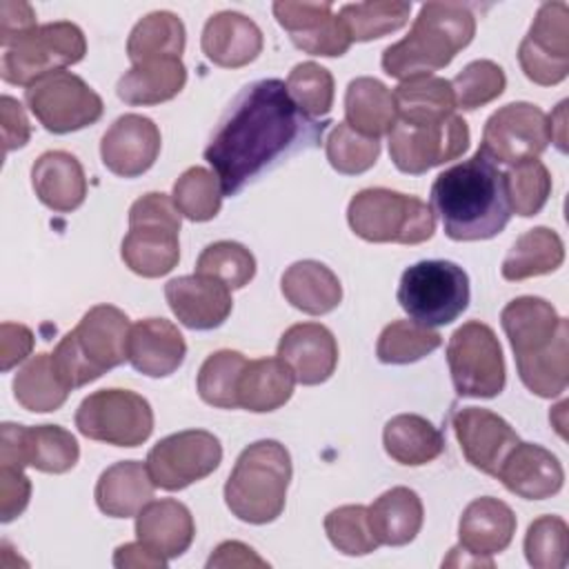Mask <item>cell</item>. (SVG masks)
Returning <instances> with one entry per match:
<instances>
[{"instance_id":"cell-8","label":"cell","mask_w":569,"mask_h":569,"mask_svg":"<svg viewBox=\"0 0 569 569\" xmlns=\"http://www.w3.org/2000/svg\"><path fill=\"white\" fill-rule=\"evenodd\" d=\"M87 42L78 24L69 20L38 24L2 49L0 76L9 84L31 87L84 58Z\"/></svg>"},{"instance_id":"cell-53","label":"cell","mask_w":569,"mask_h":569,"mask_svg":"<svg viewBox=\"0 0 569 569\" xmlns=\"http://www.w3.org/2000/svg\"><path fill=\"white\" fill-rule=\"evenodd\" d=\"M31 498V482L20 467L0 465V520L18 518Z\"/></svg>"},{"instance_id":"cell-27","label":"cell","mask_w":569,"mask_h":569,"mask_svg":"<svg viewBox=\"0 0 569 569\" xmlns=\"http://www.w3.org/2000/svg\"><path fill=\"white\" fill-rule=\"evenodd\" d=\"M136 536L147 549L156 551L162 558L182 556L196 536V525L191 511L173 500H151L136 516Z\"/></svg>"},{"instance_id":"cell-19","label":"cell","mask_w":569,"mask_h":569,"mask_svg":"<svg viewBox=\"0 0 569 569\" xmlns=\"http://www.w3.org/2000/svg\"><path fill=\"white\" fill-rule=\"evenodd\" d=\"M160 144V129L151 118L127 113L104 131L100 156L111 173L120 178H138L153 167Z\"/></svg>"},{"instance_id":"cell-31","label":"cell","mask_w":569,"mask_h":569,"mask_svg":"<svg viewBox=\"0 0 569 569\" xmlns=\"http://www.w3.org/2000/svg\"><path fill=\"white\" fill-rule=\"evenodd\" d=\"M282 296L302 313L322 316L333 311L342 300L338 276L318 260H298L282 273Z\"/></svg>"},{"instance_id":"cell-51","label":"cell","mask_w":569,"mask_h":569,"mask_svg":"<svg viewBox=\"0 0 569 569\" xmlns=\"http://www.w3.org/2000/svg\"><path fill=\"white\" fill-rule=\"evenodd\" d=\"M505 87V71L493 60H473L451 80L456 107L465 111H473L478 107L489 104L491 100L502 96Z\"/></svg>"},{"instance_id":"cell-40","label":"cell","mask_w":569,"mask_h":569,"mask_svg":"<svg viewBox=\"0 0 569 569\" xmlns=\"http://www.w3.org/2000/svg\"><path fill=\"white\" fill-rule=\"evenodd\" d=\"M184 51V24L171 11H153L136 22L127 40V56L133 64L180 58Z\"/></svg>"},{"instance_id":"cell-30","label":"cell","mask_w":569,"mask_h":569,"mask_svg":"<svg viewBox=\"0 0 569 569\" xmlns=\"http://www.w3.org/2000/svg\"><path fill=\"white\" fill-rule=\"evenodd\" d=\"M153 480L147 465L138 460H120L104 469L96 485L98 509L111 518H131L151 502Z\"/></svg>"},{"instance_id":"cell-23","label":"cell","mask_w":569,"mask_h":569,"mask_svg":"<svg viewBox=\"0 0 569 569\" xmlns=\"http://www.w3.org/2000/svg\"><path fill=\"white\" fill-rule=\"evenodd\" d=\"M496 478L525 500H545L562 489L565 471L558 458L533 442H518L502 460Z\"/></svg>"},{"instance_id":"cell-7","label":"cell","mask_w":569,"mask_h":569,"mask_svg":"<svg viewBox=\"0 0 569 569\" xmlns=\"http://www.w3.org/2000/svg\"><path fill=\"white\" fill-rule=\"evenodd\" d=\"M180 211L164 193L151 191L129 209V233L120 256L142 278L167 276L180 260Z\"/></svg>"},{"instance_id":"cell-28","label":"cell","mask_w":569,"mask_h":569,"mask_svg":"<svg viewBox=\"0 0 569 569\" xmlns=\"http://www.w3.org/2000/svg\"><path fill=\"white\" fill-rule=\"evenodd\" d=\"M31 184L38 200L58 213L78 209L87 196L82 164L67 151H44L31 167Z\"/></svg>"},{"instance_id":"cell-2","label":"cell","mask_w":569,"mask_h":569,"mask_svg":"<svg viewBox=\"0 0 569 569\" xmlns=\"http://www.w3.org/2000/svg\"><path fill=\"white\" fill-rule=\"evenodd\" d=\"M431 209L451 240H489L511 218L505 173L478 149L469 160L438 173L431 184Z\"/></svg>"},{"instance_id":"cell-35","label":"cell","mask_w":569,"mask_h":569,"mask_svg":"<svg viewBox=\"0 0 569 569\" xmlns=\"http://www.w3.org/2000/svg\"><path fill=\"white\" fill-rule=\"evenodd\" d=\"M345 118L358 133L380 138L398 122L393 93L376 78H356L347 84Z\"/></svg>"},{"instance_id":"cell-10","label":"cell","mask_w":569,"mask_h":569,"mask_svg":"<svg viewBox=\"0 0 569 569\" xmlns=\"http://www.w3.org/2000/svg\"><path fill=\"white\" fill-rule=\"evenodd\" d=\"M447 362L456 393L462 398H493L505 389V358L493 329L469 320L453 331Z\"/></svg>"},{"instance_id":"cell-26","label":"cell","mask_w":569,"mask_h":569,"mask_svg":"<svg viewBox=\"0 0 569 569\" xmlns=\"http://www.w3.org/2000/svg\"><path fill=\"white\" fill-rule=\"evenodd\" d=\"M516 533V513L498 498L482 496L471 500L458 522V538L465 553L489 558L509 547Z\"/></svg>"},{"instance_id":"cell-43","label":"cell","mask_w":569,"mask_h":569,"mask_svg":"<svg viewBox=\"0 0 569 569\" xmlns=\"http://www.w3.org/2000/svg\"><path fill=\"white\" fill-rule=\"evenodd\" d=\"M442 345V336L416 320H396L380 331L376 356L385 365H409Z\"/></svg>"},{"instance_id":"cell-25","label":"cell","mask_w":569,"mask_h":569,"mask_svg":"<svg viewBox=\"0 0 569 569\" xmlns=\"http://www.w3.org/2000/svg\"><path fill=\"white\" fill-rule=\"evenodd\" d=\"M200 47L213 64L238 69L260 56L262 31L244 13L218 11L204 22Z\"/></svg>"},{"instance_id":"cell-36","label":"cell","mask_w":569,"mask_h":569,"mask_svg":"<svg viewBox=\"0 0 569 569\" xmlns=\"http://www.w3.org/2000/svg\"><path fill=\"white\" fill-rule=\"evenodd\" d=\"M382 445L396 462L420 467L442 453L445 438L427 418L418 413H400L385 425Z\"/></svg>"},{"instance_id":"cell-54","label":"cell","mask_w":569,"mask_h":569,"mask_svg":"<svg viewBox=\"0 0 569 569\" xmlns=\"http://www.w3.org/2000/svg\"><path fill=\"white\" fill-rule=\"evenodd\" d=\"M0 118H2L0 127H2L4 151L9 153L13 149L24 147L31 138V124L27 120L22 104L11 96H2L0 98Z\"/></svg>"},{"instance_id":"cell-29","label":"cell","mask_w":569,"mask_h":569,"mask_svg":"<svg viewBox=\"0 0 569 569\" xmlns=\"http://www.w3.org/2000/svg\"><path fill=\"white\" fill-rule=\"evenodd\" d=\"M562 320L551 302L538 296L513 298L500 313V325L516 358L545 349L556 338Z\"/></svg>"},{"instance_id":"cell-58","label":"cell","mask_w":569,"mask_h":569,"mask_svg":"<svg viewBox=\"0 0 569 569\" xmlns=\"http://www.w3.org/2000/svg\"><path fill=\"white\" fill-rule=\"evenodd\" d=\"M113 565L118 569H162L167 565V558L147 549L142 542H127L116 549Z\"/></svg>"},{"instance_id":"cell-46","label":"cell","mask_w":569,"mask_h":569,"mask_svg":"<svg viewBox=\"0 0 569 569\" xmlns=\"http://www.w3.org/2000/svg\"><path fill=\"white\" fill-rule=\"evenodd\" d=\"M196 273L213 278L229 289H242L256 276V258L244 244L220 240L202 249Z\"/></svg>"},{"instance_id":"cell-33","label":"cell","mask_w":569,"mask_h":569,"mask_svg":"<svg viewBox=\"0 0 569 569\" xmlns=\"http://www.w3.org/2000/svg\"><path fill=\"white\" fill-rule=\"evenodd\" d=\"M369 509V525L378 545L402 547L409 545L422 527V502L409 487H393L385 491Z\"/></svg>"},{"instance_id":"cell-13","label":"cell","mask_w":569,"mask_h":569,"mask_svg":"<svg viewBox=\"0 0 569 569\" xmlns=\"http://www.w3.org/2000/svg\"><path fill=\"white\" fill-rule=\"evenodd\" d=\"M389 136V156L402 173L420 176L438 164L460 158L469 149L465 118L449 116L438 122H396Z\"/></svg>"},{"instance_id":"cell-4","label":"cell","mask_w":569,"mask_h":569,"mask_svg":"<svg viewBox=\"0 0 569 569\" xmlns=\"http://www.w3.org/2000/svg\"><path fill=\"white\" fill-rule=\"evenodd\" d=\"M129 331V318L118 307H91L51 353L53 369L62 385L73 391L122 365L127 360Z\"/></svg>"},{"instance_id":"cell-6","label":"cell","mask_w":569,"mask_h":569,"mask_svg":"<svg viewBox=\"0 0 569 569\" xmlns=\"http://www.w3.org/2000/svg\"><path fill=\"white\" fill-rule=\"evenodd\" d=\"M347 220L351 231L367 242L420 244L436 231L431 204L385 187L358 191L349 200Z\"/></svg>"},{"instance_id":"cell-52","label":"cell","mask_w":569,"mask_h":569,"mask_svg":"<svg viewBox=\"0 0 569 569\" xmlns=\"http://www.w3.org/2000/svg\"><path fill=\"white\" fill-rule=\"evenodd\" d=\"M569 551V527L558 516L536 518L525 536V556L533 569H562Z\"/></svg>"},{"instance_id":"cell-57","label":"cell","mask_w":569,"mask_h":569,"mask_svg":"<svg viewBox=\"0 0 569 569\" xmlns=\"http://www.w3.org/2000/svg\"><path fill=\"white\" fill-rule=\"evenodd\" d=\"M207 567H267V560H262L251 547L238 540H227L216 547Z\"/></svg>"},{"instance_id":"cell-59","label":"cell","mask_w":569,"mask_h":569,"mask_svg":"<svg viewBox=\"0 0 569 569\" xmlns=\"http://www.w3.org/2000/svg\"><path fill=\"white\" fill-rule=\"evenodd\" d=\"M567 100H562L551 116H547V127H549V140L556 142L560 151H567Z\"/></svg>"},{"instance_id":"cell-47","label":"cell","mask_w":569,"mask_h":569,"mask_svg":"<svg viewBox=\"0 0 569 569\" xmlns=\"http://www.w3.org/2000/svg\"><path fill=\"white\" fill-rule=\"evenodd\" d=\"M505 189L513 213L522 218L536 216L551 193L549 169L538 158L518 162L505 173Z\"/></svg>"},{"instance_id":"cell-22","label":"cell","mask_w":569,"mask_h":569,"mask_svg":"<svg viewBox=\"0 0 569 569\" xmlns=\"http://www.w3.org/2000/svg\"><path fill=\"white\" fill-rule=\"evenodd\" d=\"M278 358L293 371L300 385H320L336 371L338 342L325 325L300 322L280 336Z\"/></svg>"},{"instance_id":"cell-14","label":"cell","mask_w":569,"mask_h":569,"mask_svg":"<svg viewBox=\"0 0 569 569\" xmlns=\"http://www.w3.org/2000/svg\"><path fill=\"white\" fill-rule=\"evenodd\" d=\"M220 460L222 447L213 433L204 429H187L158 440L144 465L156 487L180 491L213 473Z\"/></svg>"},{"instance_id":"cell-55","label":"cell","mask_w":569,"mask_h":569,"mask_svg":"<svg viewBox=\"0 0 569 569\" xmlns=\"http://www.w3.org/2000/svg\"><path fill=\"white\" fill-rule=\"evenodd\" d=\"M36 24V11L29 2L22 0H2L0 2V44L2 49L18 40L22 33L31 31Z\"/></svg>"},{"instance_id":"cell-34","label":"cell","mask_w":569,"mask_h":569,"mask_svg":"<svg viewBox=\"0 0 569 569\" xmlns=\"http://www.w3.org/2000/svg\"><path fill=\"white\" fill-rule=\"evenodd\" d=\"M293 371L280 358L247 360L238 382V407L267 413L280 409L293 393Z\"/></svg>"},{"instance_id":"cell-44","label":"cell","mask_w":569,"mask_h":569,"mask_svg":"<svg viewBox=\"0 0 569 569\" xmlns=\"http://www.w3.org/2000/svg\"><path fill=\"white\" fill-rule=\"evenodd\" d=\"M247 358L240 351L220 349L211 353L200 371H198V393L200 398L220 409H236L238 407V382Z\"/></svg>"},{"instance_id":"cell-48","label":"cell","mask_w":569,"mask_h":569,"mask_svg":"<svg viewBox=\"0 0 569 569\" xmlns=\"http://www.w3.org/2000/svg\"><path fill=\"white\" fill-rule=\"evenodd\" d=\"M287 93L305 118H325L333 107V76L318 62H300L289 71Z\"/></svg>"},{"instance_id":"cell-24","label":"cell","mask_w":569,"mask_h":569,"mask_svg":"<svg viewBox=\"0 0 569 569\" xmlns=\"http://www.w3.org/2000/svg\"><path fill=\"white\" fill-rule=\"evenodd\" d=\"M187 356V345L178 327L164 318L138 320L129 331L127 360L149 378L171 376Z\"/></svg>"},{"instance_id":"cell-18","label":"cell","mask_w":569,"mask_h":569,"mask_svg":"<svg viewBox=\"0 0 569 569\" xmlns=\"http://www.w3.org/2000/svg\"><path fill=\"white\" fill-rule=\"evenodd\" d=\"M273 16L289 33L291 42L305 53L336 58L345 56L351 47V40L329 2L282 0L273 2Z\"/></svg>"},{"instance_id":"cell-16","label":"cell","mask_w":569,"mask_h":569,"mask_svg":"<svg viewBox=\"0 0 569 569\" xmlns=\"http://www.w3.org/2000/svg\"><path fill=\"white\" fill-rule=\"evenodd\" d=\"M525 76L542 87L558 84L569 73V9L565 2H545L536 11L529 33L518 47Z\"/></svg>"},{"instance_id":"cell-56","label":"cell","mask_w":569,"mask_h":569,"mask_svg":"<svg viewBox=\"0 0 569 569\" xmlns=\"http://www.w3.org/2000/svg\"><path fill=\"white\" fill-rule=\"evenodd\" d=\"M33 349V333L29 327L18 322H2L0 327V369L9 371L22 362Z\"/></svg>"},{"instance_id":"cell-20","label":"cell","mask_w":569,"mask_h":569,"mask_svg":"<svg viewBox=\"0 0 569 569\" xmlns=\"http://www.w3.org/2000/svg\"><path fill=\"white\" fill-rule=\"evenodd\" d=\"M453 431L469 465L496 476L507 453L520 442L511 425L482 407H465L453 416Z\"/></svg>"},{"instance_id":"cell-1","label":"cell","mask_w":569,"mask_h":569,"mask_svg":"<svg viewBox=\"0 0 569 569\" xmlns=\"http://www.w3.org/2000/svg\"><path fill=\"white\" fill-rule=\"evenodd\" d=\"M325 124H313L298 111L282 80H258L233 98L204 149V160L213 167L222 193L236 196L302 140H316Z\"/></svg>"},{"instance_id":"cell-49","label":"cell","mask_w":569,"mask_h":569,"mask_svg":"<svg viewBox=\"0 0 569 569\" xmlns=\"http://www.w3.org/2000/svg\"><path fill=\"white\" fill-rule=\"evenodd\" d=\"M325 531L329 542L345 556H367L380 547L365 505H342L329 511L325 516Z\"/></svg>"},{"instance_id":"cell-12","label":"cell","mask_w":569,"mask_h":569,"mask_svg":"<svg viewBox=\"0 0 569 569\" xmlns=\"http://www.w3.org/2000/svg\"><path fill=\"white\" fill-rule=\"evenodd\" d=\"M24 102L51 133H71L100 120L102 98L76 73L56 71L24 89Z\"/></svg>"},{"instance_id":"cell-15","label":"cell","mask_w":569,"mask_h":569,"mask_svg":"<svg viewBox=\"0 0 569 569\" xmlns=\"http://www.w3.org/2000/svg\"><path fill=\"white\" fill-rule=\"evenodd\" d=\"M547 144V113L531 102H509L487 118L480 151L493 162L513 167L538 158Z\"/></svg>"},{"instance_id":"cell-9","label":"cell","mask_w":569,"mask_h":569,"mask_svg":"<svg viewBox=\"0 0 569 569\" xmlns=\"http://www.w3.org/2000/svg\"><path fill=\"white\" fill-rule=\"evenodd\" d=\"M398 302L411 320L425 327L449 325L469 305V278L451 260H420L405 269Z\"/></svg>"},{"instance_id":"cell-39","label":"cell","mask_w":569,"mask_h":569,"mask_svg":"<svg viewBox=\"0 0 569 569\" xmlns=\"http://www.w3.org/2000/svg\"><path fill=\"white\" fill-rule=\"evenodd\" d=\"M565 260V244L549 227H533L525 231L502 260L500 273L505 280L518 282L533 276L556 271Z\"/></svg>"},{"instance_id":"cell-37","label":"cell","mask_w":569,"mask_h":569,"mask_svg":"<svg viewBox=\"0 0 569 569\" xmlns=\"http://www.w3.org/2000/svg\"><path fill=\"white\" fill-rule=\"evenodd\" d=\"M516 369L522 385L540 396L556 398L569 382V322L562 320L556 338L540 351L516 358Z\"/></svg>"},{"instance_id":"cell-11","label":"cell","mask_w":569,"mask_h":569,"mask_svg":"<svg viewBox=\"0 0 569 569\" xmlns=\"http://www.w3.org/2000/svg\"><path fill=\"white\" fill-rule=\"evenodd\" d=\"M76 427L84 438L138 447L153 431V411L147 398L129 389H100L87 396L76 411Z\"/></svg>"},{"instance_id":"cell-3","label":"cell","mask_w":569,"mask_h":569,"mask_svg":"<svg viewBox=\"0 0 569 569\" xmlns=\"http://www.w3.org/2000/svg\"><path fill=\"white\" fill-rule=\"evenodd\" d=\"M476 33V16L462 2H427L420 7L411 31L382 51L387 76L409 80L445 69Z\"/></svg>"},{"instance_id":"cell-41","label":"cell","mask_w":569,"mask_h":569,"mask_svg":"<svg viewBox=\"0 0 569 569\" xmlns=\"http://www.w3.org/2000/svg\"><path fill=\"white\" fill-rule=\"evenodd\" d=\"M411 2L400 0H373L351 2L340 7V22L353 42H367L402 29L409 20Z\"/></svg>"},{"instance_id":"cell-5","label":"cell","mask_w":569,"mask_h":569,"mask_svg":"<svg viewBox=\"0 0 569 569\" xmlns=\"http://www.w3.org/2000/svg\"><path fill=\"white\" fill-rule=\"evenodd\" d=\"M291 482V456L278 440H258L242 449L227 485L229 511L251 525L273 522L287 502Z\"/></svg>"},{"instance_id":"cell-50","label":"cell","mask_w":569,"mask_h":569,"mask_svg":"<svg viewBox=\"0 0 569 569\" xmlns=\"http://www.w3.org/2000/svg\"><path fill=\"white\" fill-rule=\"evenodd\" d=\"M329 164L345 176H358L371 169L380 156L378 138L358 133L347 122H338L325 144Z\"/></svg>"},{"instance_id":"cell-45","label":"cell","mask_w":569,"mask_h":569,"mask_svg":"<svg viewBox=\"0 0 569 569\" xmlns=\"http://www.w3.org/2000/svg\"><path fill=\"white\" fill-rule=\"evenodd\" d=\"M222 187L213 171L204 167H189L180 173V178L173 184L171 200L178 207L180 216L204 222L218 216L222 207Z\"/></svg>"},{"instance_id":"cell-21","label":"cell","mask_w":569,"mask_h":569,"mask_svg":"<svg viewBox=\"0 0 569 569\" xmlns=\"http://www.w3.org/2000/svg\"><path fill=\"white\" fill-rule=\"evenodd\" d=\"M231 289L222 282L193 273L180 276L164 284V298L173 316L189 329L207 331L220 327L233 307Z\"/></svg>"},{"instance_id":"cell-32","label":"cell","mask_w":569,"mask_h":569,"mask_svg":"<svg viewBox=\"0 0 569 569\" xmlns=\"http://www.w3.org/2000/svg\"><path fill=\"white\" fill-rule=\"evenodd\" d=\"M187 82V69L180 58H160L133 64L116 84L122 102L133 107L160 104L176 98Z\"/></svg>"},{"instance_id":"cell-17","label":"cell","mask_w":569,"mask_h":569,"mask_svg":"<svg viewBox=\"0 0 569 569\" xmlns=\"http://www.w3.org/2000/svg\"><path fill=\"white\" fill-rule=\"evenodd\" d=\"M80 458L78 440L58 425L24 427L4 422L0 427V465L33 467L44 473H64Z\"/></svg>"},{"instance_id":"cell-42","label":"cell","mask_w":569,"mask_h":569,"mask_svg":"<svg viewBox=\"0 0 569 569\" xmlns=\"http://www.w3.org/2000/svg\"><path fill=\"white\" fill-rule=\"evenodd\" d=\"M16 400L36 413L56 411L64 405L69 389L58 378L51 353H36L13 378Z\"/></svg>"},{"instance_id":"cell-38","label":"cell","mask_w":569,"mask_h":569,"mask_svg":"<svg viewBox=\"0 0 569 569\" xmlns=\"http://www.w3.org/2000/svg\"><path fill=\"white\" fill-rule=\"evenodd\" d=\"M396 111L400 122L425 124L453 116L456 96L451 82L438 76H416L402 80L396 91Z\"/></svg>"}]
</instances>
